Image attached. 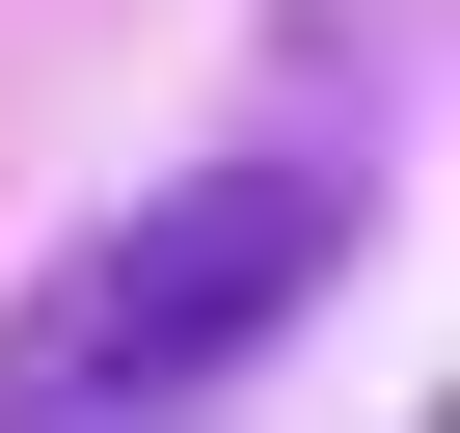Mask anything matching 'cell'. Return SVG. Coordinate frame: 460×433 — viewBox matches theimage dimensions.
<instances>
[{
	"mask_svg": "<svg viewBox=\"0 0 460 433\" xmlns=\"http://www.w3.org/2000/svg\"><path fill=\"white\" fill-rule=\"evenodd\" d=\"M325 244H352V163L325 136H244V163H163L109 244L0 325V433H163L190 379H244L298 298H325Z\"/></svg>",
	"mask_w": 460,
	"mask_h": 433,
	"instance_id": "1",
	"label": "cell"
}]
</instances>
